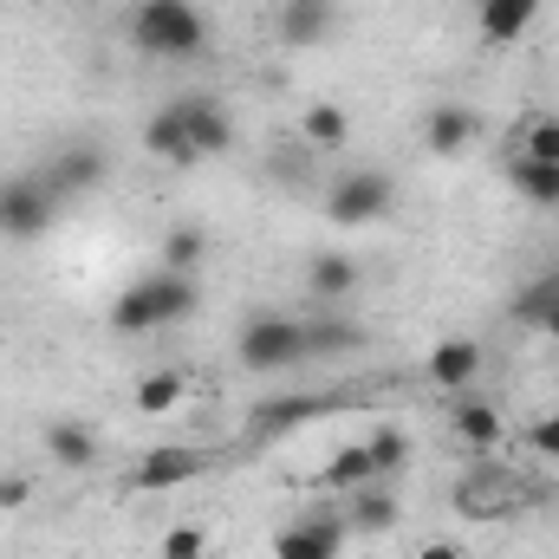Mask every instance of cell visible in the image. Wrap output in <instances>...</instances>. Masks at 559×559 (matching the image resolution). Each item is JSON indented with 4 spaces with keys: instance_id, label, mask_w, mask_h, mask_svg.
<instances>
[{
    "instance_id": "obj_1",
    "label": "cell",
    "mask_w": 559,
    "mask_h": 559,
    "mask_svg": "<svg viewBox=\"0 0 559 559\" xmlns=\"http://www.w3.org/2000/svg\"><path fill=\"white\" fill-rule=\"evenodd\" d=\"M124 33L143 59H163V66H189L209 52V13L195 0H138Z\"/></svg>"
},
{
    "instance_id": "obj_2",
    "label": "cell",
    "mask_w": 559,
    "mask_h": 559,
    "mask_svg": "<svg viewBox=\"0 0 559 559\" xmlns=\"http://www.w3.org/2000/svg\"><path fill=\"white\" fill-rule=\"evenodd\" d=\"M195 306H202L195 274H169V267H156V274L131 280V286L111 299V332H124V338H150V332L182 325Z\"/></svg>"
},
{
    "instance_id": "obj_3",
    "label": "cell",
    "mask_w": 559,
    "mask_h": 559,
    "mask_svg": "<svg viewBox=\"0 0 559 559\" xmlns=\"http://www.w3.org/2000/svg\"><path fill=\"white\" fill-rule=\"evenodd\" d=\"M59 189L46 182V169H20L0 176V241H46L59 222Z\"/></svg>"
},
{
    "instance_id": "obj_4",
    "label": "cell",
    "mask_w": 559,
    "mask_h": 559,
    "mask_svg": "<svg viewBox=\"0 0 559 559\" xmlns=\"http://www.w3.org/2000/svg\"><path fill=\"white\" fill-rule=\"evenodd\" d=\"M235 358L254 378H280L293 365H306V319H280V312H254L235 332Z\"/></svg>"
},
{
    "instance_id": "obj_5",
    "label": "cell",
    "mask_w": 559,
    "mask_h": 559,
    "mask_svg": "<svg viewBox=\"0 0 559 559\" xmlns=\"http://www.w3.org/2000/svg\"><path fill=\"white\" fill-rule=\"evenodd\" d=\"M397 209V182L384 176V169H345V176H332V189H325V222L332 228H371V222H384Z\"/></svg>"
},
{
    "instance_id": "obj_6",
    "label": "cell",
    "mask_w": 559,
    "mask_h": 559,
    "mask_svg": "<svg viewBox=\"0 0 559 559\" xmlns=\"http://www.w3.org/2000/svg\"><path fill=\"white\" fill-rule=\"evenodd\" d=\"M195 475H209V449H189V442H156V449H143L138 462H131V495H163V488H182V481H195Z\"/></svg>"
},
{
    "instance_id": "obj_7",
    "label": "cell",
    "mask_w": 559,
    "mask_h": 559,
    "mask_svg": "<svg viewBox=\"0 0 559 559\" xmlns=\"http://www.w3.org/2000/svg\"><path fill=\"white\" fill-rule=\"evenodd\" d=\"M176 111H182V131H189V143H195V156H202V163L235 150V118H228V105H222V98H209V92H182V98H176Z\"/></svg>"
},
{
    "instance_id": "obj_8",
    "label": "cell",
    "mask_w": 559,
    "mask_h": 559,
    "mask_svg": "<svg viewBox=\"0 0 559 559\" xmlns=\"http://www.w3.org/2000/svg\"><path fill=\"white\" fill-rule=\"evenodd\" d=\"M345 514H306L274 534V559H345Z\"/></svg>"
},
{
    "instance_id": "obj_9",
    "label": "cell",
    "mask_w": 559,
    "mask_h": 559,
    "mask_svg": "<svg viewBox=\"0 0 559 559\" xmlns=\"http://www.w3.org/2000/svg\"><path fill=\"white\" fill-rule=\"evenodd\" d=\"M338 33V0H280L274 7V39L306 52V46H325Z\"/></svg>"
},
{
    "instance_id": "obj_10",
    "label": "cell",
    "mask_w": 559,
    "mask_h": 559,
    "mask_svg": "<svg viewBox=\"0 0 559 559\" xmlns=\"http://www.w3.org/2000/svg\"><path fill=\"white\" fill-rule=\"evenodd\" d=\"M111 176V156L98 150L92 138H79V143H66L52 163H46V182L59 189V195H92L98 182Z\"/></svg>"
},
{
    "instance_id": "obj_11",
    "label": "cell",
    "mask_w": 559,
    "mask_h": 559,
    "mask_svg": "<svg viewBox=\"0 0 559 559\" xmlns=\"http://www.w3.org/2000/svg\"><path fill=\"white\" fill-rule=\"evenodd\" d=\"M481 365H488V352H481L475 338H442V345L423 358L429 384H436V391H455V397H468V384H481Z\"/></svg>"
},
{
    "instance_id": "obj_12",
    "label": "cell",
    "mask_w": 559,
    "mask_h": 559,
    "mask_svg": "<svg viewBox=\"0 0 559 559\" xmlns=\"http://www.w3.org/2000/svg\"><path fill=\"white\" fill-rule=\"evenodd\" d=\"M143 150L156 156V163H169V169H195L202 156H195V143L182 131V111H176V98L169 105H156L150 118H143Z\"/></svg>"
},
{
    "instance_id": "obj_13",
    "label": "cell",
    "mask_w": 559,
    "mask_h": 559,
    "mask_svg": "<svg viewBox=\"0 0 559 559\" xmlns=\"http://www.w3.org/2000/svg\"><path fill=\"white\" fill-rule=\"evenodd\" d=\"M449 436H455L462 449H475V455H495L501 436H508V417H501L488 397H462V404L449 411Z\"/></svg>"
},
{
    "instance_id": "obj_14",
    "label": "cell",
    "mask_w": 559,
    "mask_h": 559,
    "mask_svg": "<svg viewBox=\"0 0 559 559\" xmlns=\"http://www.w3.org/2000/svg\"><path fill=\"white\" fill-rule=\"evenodd\" d=\"M540 7H547V0H481V7H475V26H481L488 46H521V39L534 33Z\"/></svg>"
},
{
    "instance_id": "obj_15",
    "label": "cell",
    "mask_w": 559,
    "mask_h": 559,
    "mask_svg": "<svg viewBox=\"0 0 559 559\" xmlns=\"http://www.w3.org/2000/svg\"><path fill=\"white\" fill-rule=\"evenodd\" d=\"M475 138H481V118L468 105H429V118H423V150L429 156H462Z\"/></svg>"
},
{
    "instance_id": "obj_16",
    "label": "cell",
    "mask_w": 559,
    "mask_h": 559,
    "mask_svg": "<svg viewBox=\"0 0 559 559\" xmlns=\"http://www.w3.org/2000/svg\"><path fill=\"white\" fill-rule=\"evenodd\" d=\"M397 521H404V508H397L391 481H365V488H352V514H345L352 534H391Z\"/></svg>"
},
{
    "instance_id": "obj_17",
    "label": "cell",
    "mask_w": 559,
    "mask_h": 559,
    "mask_svg": "<svg viewBox=\"0 0 559 559\" xmlns=\"http://www.w3.org/2000/svg\"><path fill=\"white\" fill-rule=\"evenodd\" d=\"M98 429L92 423H79V417H59V423H46V455L59 462V468H92L98 462Z\"/></svg>"
},
{
    "instance_id": "obj_18",
    "label": "cell",
    "mask_w": 559,
    "mask_h": 559,
    "mask_svg": "<svg viewBox=\"0 0 559 559\" xmlns=\"http://www.w3.org/2000/svg\"><path fill=\"white\" fill-rule=\"evenodd\" d=\"M325 411H332V397H267V404L248 417V436H286V429L325 417Z\"/></svg>"
},
{
    "instance_id": "obj_19",
    "label": "cell",
    "mask_w": 559,
    "mask_h": 559,
    "mask_svg": "<svg viewBox=\"0 0 559 559\" xmlns=\"http://www.w3.org/2000/svg\"><path fill=\"white\" fill-rule=\"evenodd\" d=\"M189 397V378L176 371V365H156V371H143L138 391H131V404H138V417H169L176 404Z\"/></svg>"
},
{
    "instance_id": "obj_20",
    "label": "cell",
    "mask_w": 559,
    "mask_h": 559,
    "mask_svg": "<svg viewBox=\"0 0 559 559\" xmlns=\"http://www.w3.org/2000/svg\"><path fill=\"white\" fill-rule=\"evenodd\" d=\"M508 182H514V195L521 202H534V209H559V163H534V156H508Z\"/></svg>"
},
{
    "instance_id": "obj_21",
    "label": "cell",
    "mask_w": 559,
    "mask_h": 559,
    "mask_svg": "<svg viewBox=\"0 0 559 559\" xmlns=\"http://www.w3.org/2000/svg\"><path fill=\"white\" fill-rule=\"evenodd\" d=\"M345 138H352L345 105L319 98V105H306V111H299V143H306V150H345Z\"/></svg>"
},
{
    "instance_id": "obj_22",
    "label": "cell",
    "mask_w": 559,
    "mask_h": 559,
    "mask_svg": "<svg viewBox=\"0 0 559 559\" xmlns=\"http://www.w3.org/2000/svg\"><path fill=\"white\" fill-rule=\"evenodd\" d=\"M365 352V332L352 319H306V358H352Z\"/></svg>"
},
{
    "instance_id": "obj_23",
    "label": "cell",
    "mask_w": 559,
    "mask_h": 559,
    "mask_svg": "<svg viewBox=\"0 0 559 559\" xmlns=\"http://www.w3.org/2000/svg\"><path fill=\"white\" fill-rule=\"evenodd\" d=\"M365 481H378V475H371V455H365V442H345V449H332V462L319 468V488H338V495H352V488H365Z\"/></svg>"
},
{
    "instance_id": "obj_24",
    "label": "cell",
    "mask_w": 559,
    "mask_h": 559,
    "mask_svg": "<svg viewBox=\"0 0 559 559\" xmlns=\"http://www.w3.org/2000/svg\"><path fill=\"white\" fill-rule=\"evenodd\" d=\"M306 286H312L319 299H345V293L358 286V261H352V254H312V261H306Z\"/></svg>"
},
{
    "instance_id": "obj_25",
    "label": "cell",
    "mask_w": 559,
    "mask_h": 559,
    "mask_svg": "<svg viewBox=\"0 0 559 559\" xmlns=\"http://www.w3.org/2000/svg\"><path fill=\"white\" fill-rule=\"evenodd\" d=\"M202 261H209V235H202L195 222H176V228L163 235V267H169V274H195Z\"/></svg>"
},
{
    "instance_id": "obj_26",
    "label": "cell",
    "mask_w": 559,
    "mask_h": 559,
    "mask_svg": "<svg viewBox=\"0 0 559 559\" xmlns=\"http://www.w3.org/2000/svg\"><path fill=\"white\" fill-rule=\"evenodd\" d=\"M365 455H371V475L391 481V475H404V462H411V436H404V429H371V436H365Z\"/></svg>"
},
{
    "instance_id": "obj_27",
    "label": "cell",
    "mask_w": 559,
    "mask_h": 559,
    "mask_svg": "<svg viewBox=\"0 0 559 559\" xmlns=\"http://www.w3.org/2000/svg\"><path fill=\"white\" fill-rule=\"evenodd\" d=\"M521 156H534V163H559V118L554 111H534V118L521 124Z\"/></svg>"
},
{
    "instance_id": "obj_28",
    "label": "cell",
    "mask_w": 559,
    "mask_h": 559,
    "mask_svg": "<svg viewBox=\"0 0 559 559\" xmlns=\"http://www.w3.org/2000/svg\"><path fill=\"white\" fill-rule=\"evenodd\" d=\"M156 559H209V534L182 521V527H169V534H163V547H156Z\"/></svg>"
},
{
    "instance_id": "obj_29",
    "label": "cell",
    "mask_w": 559,
    "mask_h": 559,
    "mask_svg": "<svg viewBox=\"0 0 559 559\" xmlns=\"http://www.w3.org/2000/svg\"><path fill=\"white\" fill-rule=\"evenodd\" d=\"M527 449L547 455V462H559V411H547V417L527 423Z\"/></svg>"
},
{
    "instance_id": "obj_30",
    "label": "cell",
    "mask_w": 559,
    "mask_h": 559,
    "mask_svg": "<svg viewBox=\"0 0 559 559\" xmlns=\"http://www.w3.org/2000/svg\"><path fill=\"white\" fill-rule=\"evenodd\" d=\"M33 501V481L26 475H0V514H20Z\"/></svg>"
},
{
    "instance_id": "obj_31",
    "label": "cell",
    "mask_w": 559,
    "mask_h": 559,
    "mask_svg": "<svg viewBox=\"0 0 559 559\" xmlns=\"http://www.w3.org/2000/svg\"><path fill=\"white\" fill-rule=\"evenodd\" d=\"M527 332H540V338H554V345H559V293H554V306H547V312H540Z\"/></svg>"
},
{
    "instance_id": "obj_32",
    "label": "cell",
    "mask_w": 559,
    "mask_h": 559,
    "mask_svg": "<svg viewBox=\"0 0 559 559\" xmlns=\"http://www.w3.org/2000/svg\"><path fill=\"white\" fill-rule=\"evenodd\" d=\"M417 559H468V554H462L455 540H423V547H417Z\"/></svg>"
},
{
    "instance_id": "obj_33",
    "label": "cell",
    "mask_w": 559,
    "mask_h": 559,
    "mask_svg": "<svg viewBox=\"0 0 559 559\" xmlns=\"http://www.w3.org/2000/svg\"><path fill=\"white\" fill-rule=\"evenodd\" d=\"M345 559H371V554H345Z\"/></svg>"
}]
</instances>
